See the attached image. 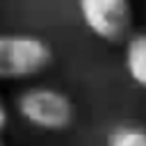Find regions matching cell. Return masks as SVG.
Segmentation results:
<instances>
[{
	"label": "cell",
	"instance_id": "obj_6",
	"mask_svg": "<svg viewBox=\"0 0 146 146\" xmlns=\"http://www.w3.org/2000/svg\"><path fill=\"white\" fill-rule=\"evenodd\" d=\"M7 121H9V114H7V107H5V103L0 98V132L7 128Z\"/></svg>",
	"mask_w": 146,
	"mask_h": 146
},
{
	"label": "cell",
	"instance_id": "obj_3",
	"mask_svg": "<svg viewBox=\"0 0 146 146\" xmlns=\"http://www.w3.org/2000/svg\"><path fill=\"white\" fill-rule=\"evenodd\" d=\"M78 9L84 25L107 43H119L130 32V0H78Z\"/></svg>",
	"mask_w": 146,
	"mask_h": 146
},
{
	"label": "cell",
	"instance_id": "obj_4",
	"mask_svg": "<svg viewBox=\"0 0 146 146\" xmlns=\"http://www.w3.org/2000/svg\"><path fill=\"white\" fill-rule=\"evenodd\" d=\"M125 71L130 80L146 89V32L132 34L125 43Z\"/></svg>",
	"mask_w": 146,
	"mask_h": 146
},
{
	"label": "cell",
	"instance_id": "obj_5",
	"mask_svg": "<svg viewBox=\"0 0 146 146\" xmlns=\"http://www.w3.org/2000/svg\"><path fill=\"white\" fill-rule=\"evenodd\" d=\"M107 146H146V130L132 128V125H121L110 132Z\"/></svg>",
	"mask_w": 146,
	"mask_h": 146
},
{
	"label": "cell",
	"instance_id": "obj_1",
	"mask_svg": "<svg viewBox=\"0 0 146 146\" xmlns=\"http://www.w3.org/2000/svg\"><path fill=\"white\" fill-rule=\"evenodd\" d=\"M52 64V48L32 34H0V80H27Z\"/></svg>",
	"mask_w": 146,
	"mask_h": 146
},
{
	"label": "cell",
	"instance_id": "obj_2",
	"mask_svg": "<svg viewBox=\"0 0 146 146\" xmlns=\"http://www.w3.org/2000/svg\"><path fill=\"white\" fill-rule=\"evenodd\" d=\"M18 114L34 128L41 130H64L75 119V107L71 98L50 87H30L16 98Z\"/></svg>",
	"mask_w": 146,
	"mask_h": 146
},
{
	"label": "cell",
	"instance_id": "obj_7",
	"mask_svg": "<svg viewBox=\"0 0 146 146\" xmlns=\"http://www.w3.org/2000/svg\"><path fill=\"white\" fill-rule=\"evenodd\" d=\"M0 146H5V141H2V139H0Z\"/></svg>",
	"mask_w": 146,
	"mask_h": 146
}]
</instances>
